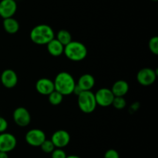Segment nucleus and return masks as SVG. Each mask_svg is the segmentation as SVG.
I'll use <instances>...</instances> for the list:
<instances>
[{
    "label": "nucleus",
    "mask_w": 158,
    "mask_h": 158,
    "mask_svg": "<svg viewBox=\"0 0 158 158\" xmlns=\"http://www.w3.org/2000/svg\"><path fill=\"white\" fill-rule=\"evenodd\" d=\"M17 140L15 136L9 133H0V151L9 153L16 147Z\"/></svg>",
    "instance_id": "6e6552de"
},
{
    "label": "nucleus",
    "mask_w": 158,
    "mask_h": 158,
    "mask_svg": "<svg viewBox=\"0 0 158 158\" xmlns=\"http://www.w3.org/2000/svg\"><path fill=\"white\" fill-rule=\"evenodd\" d=\"M8 128V122L4 118L0 116V133H5Z\"/></svg>",
    "instance_id": "393cba45"
},
{
    "label": "nucleus",
    "mask_w": 158,
    "mask_h": 158,
    "mask_svg": "<svg viewBox=\"0 0 158 158\" xmlns=\"http://www.w3.org/2000/svg\"><path fill=\"white\" fill-rule=\"evenodd\" d=\"M157 78V71L152 68H145L140 70L137 74V80L143 86H149L153 85Z\"/></svg>",
    "instance_id": "39448f33"
},
{
    "label": "nucleus",
    "mask_w": 158,
    "mask_h": 158,
    "mask_svg": "<svg viewBox=\"0 0 158 158\" xmlns=\"http://www.w3.org/2000/svg\"><path fill=\"white\" fill-rule=\"evenodd\" d=\"M112 105L117 109H123L127 105L126 100L123 97H114Z\"/></svg>",
    "instance_id": "412c9836"
},
{
    "label": "nucleus",
    "mask_w": 158,
    "mask_h": 158,
    "mask_svg": "<svg viewBox=\"0 0 158 158\" xmlns=\"http://www.w3.org/2000/svg\"><path fill=\"white\" fill-rule=\"evenodd\" d=\"M17 10L15 0H2L0 2V16L3 19L12 17Z\"/></svg>",
    "instance_id": "9d476101"
},
{
    "label": "nucleus",
    "mask_w": 158,
    "mask_h": 158,
    "mask_svg": "<svg viewBox=\"0 0 158 158\" xmlns=\"http://www.w3.org/2000/svg\"><path fill=\"white\" fill-rule=\"evenodd\" d=\"M65 55L73 61H80L87 55V49L83 43L78 41H71L64 46Z\"/></svg>",
    "instance_id": "7ed1b4c3"
},
{
    "label": "nucleus",
    "mask_w": 158,
    "mask_h": 158,
    "mask_svg": "<svg viewBox=\"0 0 158 158\" xmlns=\"http://www.w3.org/2000/svg\"><path fill=\"white\" fill-rule=\"evenodd\" d=\"M30 38L35 44H47L52 39H54L53 29L46 24L38 25L31 30Z\"/></svg>",
    "instance_id": "f03ea898"
},
{
    "label": "nucleus",
    "mask_w": 158,
    "mask_h": 158,
    "mask_svg": "<svg viewBox=\"0 0 158 158\" xmlns=\"http://www.w3.org/2000/svg\"><path fill=\"white\" fill-rule=\"evenodd\" d=\"M77 85L83 91H90L95 85V79L89 74H83L79 79Z\"/></svg>",
    "instance_id": "dca6fc26"
},
{
    "label": "nucleus",
    "mask_w": 158,
    "mask_h": 158,
    "mask_svg": "<svg viewBox=\"0 0 158 158\" xmlns=\"http://www.w3.org/2000/svg\"><path fill=\"white\" fill-rule=\"evenodd\" d=\"M152 1H154V2H157V0H152Z\"/></svg>",
    "instance_id": "c85d7f7f"
},
{
    "label": "nucleus",
    "mask_w": 158,
    "mask_h": 158,
    "mask_svg": "<svg viewBox=\"0 0 158 158\" xmlns=\"http://www.w3.org/2000/svg\"><path fill=\"white\" fill-rule=\"evenodd\" d=\"M0 158H9L7 153H5V152L0 151Z\"/></svg>",
    "instance_id": "bb28decb"
},
{
    "label": "nucleus",
    "mask_w": 158,
    "mask_h": 158,
    "mask_svg": "<svg viewBox=\"0 0 158 158\" xmlns=\"http://www.w3.org/2000/svg\"><path fill=\"white\" fill-rule=\"evenodd\" d=\"M1 82L6 88H14L18 82V76L13 70L6 69L2 73Z\"/></svg>",
    "instance_id": "f8f14e48"
},
{
    "label": "nucleus",
    "mask_w": 158,
    "mask_h": 158,
    "mask_svg": "<svg viewBox=\"0 0 158 158\" xmlns=\"http://www.w3.org/2000/svg\"><path fill=\"white\" fill-rule=\"evenodd\" d=\"M110 90L115 97H123L129 91V85L126 81L119 80L114 84Z\"/></svg>",
    "instance_id": "4468645a"
},
{
    "label": "nucleus",
    "mask_w": 158,
    "mask_h": 158,
    "mask_svg": "<svg viewBox=\"0 0 158 158\" xmlns=\"http://www.w3.org/2000/svg\"><path fill=\"white\" fill-rule=\"evenodd\" d=\"M46 139L44 132L39 129L29 130L26 134V143L32 147H40Z\"/></svg>",
    "instance_id": "0eeeda50"
},
{
    "label": "nucleus",
    "mask_w": 158,
    "mask_h": 158,
    "mask_svg": "<svg viewBox=\"0 0 158 158\" xmlns=\"http://www.w3.org/2000/svg\"><path fill=\"white\" fill-rule=\"evenodd\" d=\"M14 122L19 126L25 127L30 123L31 116L29 112L23 107L15 108L13 112Z\"/></svg>",
    "instance_id": "1a4fd4ad"
},
{
    "label": "nucleus",
    "mask_w": 158,
    "mask_h": 158,
    "mask_svg": "<svg viewBox=\"0 0 158 158\" xmlns=\"http://www.w3.org/2000/svg\"><path fill=\"white\" fill-rule=\"evenodd\" d=\"M46 45L49 53L53 57H58L64 52V46L56 39H52Z\"/></svg>",
    "instance_id": "2eb2a0df"
},
{
    "label": "nucleus",
    "mask_w": 158,
    "mask_h": 158,
    "mask_svg": "<svg viewBox=\"0 0 158 158\" xmlns=\"http://www.w3.org/2000/svg\"><path fill=\"white\" fill-rule=\"evenodd\" d=\"M78 105L83 112H93L97 107V102L94 93L90 91H83L80 95H78Z\"/></svg>",
    "instance_id": "20e7f679"
},
{
    "label": "nucleus",
    "mask_w": 158,
    "mask_h": 158,
    "mask_svg": "<svg viewBox=\"0 0 158 158\" xmlns=\"http://www.w3.org/2000/svg\"><path fill=\"white\" fill-rule=\"evenodd\" d=\"M35 88L40 94L43 95H49L55 90L54 83L49 78H40L35 84Z\"/></svg>",
    "instance_id": "ddd939ff"
},
{
    "label": "nucleus",
    "mask_w": 158,
    "mask_h": 158,
    "mask_svg": "<svg viewBox=\"0 0 158 158\" xmlns=\"http://www.w3.org/2000/svg\"><path fill=\"white\" fill-rule=\"evenodd\" d=\"M83 90L81 89V88H80V86H79L77 84H76L75 87H74V89H73V93H74L75 94H77V95H80V94H81L82 92H83Z\"/></svg>",
    "instance_id": "a878e982"
},
{
    "label": "nucleus",
    "mask_w": 158,
    "mask_h": 158,
    "mask_svg": "<svg viewBox=\"0 0 158 158\" xmlns=\"http://www.w3.org/2000/svg\"><path fill=\"white\" fill-rule=\"evenodd\" d=\"M52 158H66V153L64 150H62L61 148L55 149L52 152Z\"/></svg>",
    "instance_id": "5701e85b"
},
{
    "label": "nucleus",
    "mask_w": 158,
    "mask_h": 158,
    "mask_svg": "<svg viewBox=\"0 0 158 158\" xmlns=\"http://www.w3.org/2000/svg\"><path fill=\"white\" fill-rule=\"evenodd\" d=\"M149 49L155 55L158 54V37H154L149 41Z\"/></svg>",
    "instance_id": "4be33fe9"
},
{
    "label": "nucleus",
    "mask_w": 158,
    "mask_h": 158,
    "mask_svg": "<svg viewBox=\"0 0 158 158\" xmlns=\"http://www.w3.org/2000/svg\"><path fill=\"white\" fill-rule=\"evenodd\" d=\"M51 141L54 144L55 147L57 148H63L66 147L70 141V136L69 133L66 130L60 129L56 131L52 134Z\"/></svg>",
    "instance_id": "9b49d317"
},
{
    "label": "nucleus",
    "mask_w": 158,
    "mask_h": 158,
    "mask_svg": "<svg viewBox=\"0 0 158 158\" xmlns=\"http://www.w3.org/2000/svg\"><path fill=\"white\" fill-rule=\"evenodd\" d=\"M3 27L6 32L10 34H13L18 32L19 29V24L16 20L10 17V18L4 19Z\"/></svg>",
    "instance_id": "f3484780"
},
{
    "label": "nucleus",
    "mask_w": 158,
    "mask_h": 158,
    "mask_svg": "<svg viewBox=\"0 0 158 158\" xmlns=\"http://www.w3.org/2000/svg\"><path fill=\"white\" fill-rule=\"evenodd\" d=\"M55 90L63 95H69L73 91L76 82L73 77L68 72H60L53 81Z\"/></svg>",
    "instance_id": "f257e3e1"
},
{
    "label": "nucleus",
    "mask_w": 158,
    "mask_h": 158,
    "mask_svg": "<svg viewBox=\"0 0 158 158\" xmlns=\"http://www.w3.org/2000/svg\"><path fill=\"white\" fill-rule=\"evenodd\" d=\"M104 158H120V155L117 150L110 149L105 153Z\"/></svg>",
    "instance_id": "b1692460"
},
{
    "label": "nucleus",
    "mask_w": 158,
    "mask_h": 158,
    "mask_svg": "<svg viewBox=\"0 0 158 158\" xmlns=\"http://www.w3.org/2000/svg\"><path fill=\"white\" fill-rule=\"evenodd\" d=\"M42 150L46 153H51L54 150H55V146L52 143L51 139H45L44 142L40 146Z\"/></svg>",
    "instance_id": "aec40b11"
},
{
    "label": "nucleus",
    "mask_w": 158,
    "mask_h": 158,
    "mask_svg": "<svg viewBox=\"0 0 158 158\" xmlns=\"http://www.w3.org/2000/svg\"><path fill=\"white\" fill-rule=\"evenodd\" d=\"M56 40H59L65 46L72 41V36L69 31L66 29H61L57 33Z\"/></svg>",
    "instance_id": "a211bd4d"
},
{
    "label": "nucleus",
    "mask_w": 158,
    "mask_h": 158,
    "mask_svg": "<svg viewBox=\"0 0 158 158\" xmlns=\"http://www.w3.org/2000/svg\"><path fill=\"white\" fill-rule=\"evenodd\" d=\"M66 158H80V157L78 156H76V155H70V156H66Z\"/></svg>",
    "instance_id": "cd10ccee"
},
{
    "label": "nucleus",
    "mask_w": 158,
    "mask_h": 158,
    "mask_svg": "<svg viewBox=\"0 0 158 158\" xmlns=\"http://www.w3.org/2000/svg\"><path fill=\"white\" fill-rule=\"evenodd\" d=\"M95 95L96 102L97 105H99L102 107H107L112 105V102L115 96L109 88H100L97 91Z\"/></svg>",
    "instance_id": "423d86ee"
},
{
    "label": "nucleus",
    "mask_w": 158,
    "mask_h": 158,
    "mask_svg": "<svg viewBox=\"0 0 158 158\" xmlns=\"http://www.w3.org/2000/svg\"><path fill=\"white\" fill-rule=\"evenodd\" d=\"M63 95L60 92L54 90L49 94V102L52 105H58L63 102Z\"/></svg>",
    "instance_id": "6ab92c4d"
}]
</instances>
